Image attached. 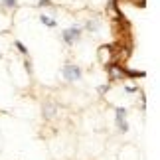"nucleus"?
<instances>
[{
  "mask_svg": "<svg viewBox=\"0 0 160 160\" xmlns=\"http://www.w3.org/2000/svg\"><path fill=\"white\" fill-rule=\"evenodd\" d=\"M81 36H83V28L81 26H71V28H63V30H61V42H63L67 48H71L75 42H79Z\"/></svg>",
  "mask_w": 160,
  "mask_h": 160,
  "instance_id": "1",
  "label": "nucleus"
},
{
  "mask_svg": "<svg viewBox=\"0 0 160 160\" xmlns=\"http://www.w3.org/2000/svg\"><path fill=\"white\" fill-rule=\"evenodd\" d=\"M61 75H63L65 81L73 83V81H79V79H81L83 71H81V67L75 65V63H65L63 67H61Z\"/></svg>",
  "mask_w": 160,
  "mask_h": 160,
  "instance_id": "2",
  "label": "nucleus"
},
{
  "mask_svg": "<svg viewBox=\"0 0 160 160\" xmlns=\"http://www.w3.org/2000/svg\"><path fill=\"white\" fill-rule=\"evenodd\" d=\"M115 121H117V128L119 132H127L128 131V121H127V109L119 107L115 111Z\"/></svg>",
  "mask_w": 160,
  "mask_h": 160,
  "instance_id": "3",
  "label": "nucleus"
},
{
  "mask_svg": "<svg viewBox=\"0 0 160 160\" xmlns=\"http://www.w3.org/2000/svg\"><path fill=\"white\" fill-rule=\"evenodd\" d=\"M127 75H128V71H125L122 67H119L117 63L109 65V79H111V81H122V79H127Z\"/></svg>",
  "mask_w": 160,
  "mask_h": 160,
  "instance_id": "4",
  "label": "nucleus"
},
{
  "mask_svg": "<svg viewBox=\"0 0 160 160\" xmlns=\"http://www.w3.org/2000/svg\"><path fill=\"white\" fill-rule=\"evenodd\" d=\"M87 32H91V34H97L101 30V20L99 18H89V20H85V26H83Z\"/></svg>",
  "mask_w": 160,
  "mask_h": 160,
  "instance_id": "5",
  "label": "nucleus"
},
{
  "mask_svg": "<svg viewBox=\"0 0 160 160\" xmlns=\"http://www.w3.org/2000/svg\"><path fill=\"white\" fill-rule=\"evenodd\" d=\"M55 113H58V107L53 103H46L44 105V119H53Z\"/></svg>",
  "mask_w": 160,
  "mask_h": 160,
  "instance_id": "6",
  "label": "nucleus"
},
{
  "mask_svg": "<svg viewBox=\"0 0 160 160\" xmlns=\"http://www.w3.org/2000/svg\"><path fill=\"white\" fill-rule=\"evenodd\" d=\"M99 59L103 61V63H109L111 61V48L109 46H101L99 48Z\"/></svg>",
  "mask_w": 160,
  "mask_h": 160,
  "instance_id": "7",
  "label": "nucleus"
},
{
  "mask_svg": "<svg viewBox=\"0 0 160 160\" xmlns=\"http://www.w3.org/2000/svg\"><path fill=\"white\" fill-rule=\"evenodd\" d=\"M40 22L44 24V26H48V28H55V26H58V20L52 18V16H48V14H40Z\"/></svg>",
  "mask_w": 160,
  "mask_h": 160,
  "instance_id": "8",
  "label": "nucleus"
},
{
  "mask_svg": "<svg viewBox=\"0 0 160 160\" xmlns=\"http://www.w3.org/2000/svg\"><path fill=\"white\" fill-rule=\"evenodd\" d=\"M18 6V0H0V8L2 10H14Z\"/></svg>",
  "mask_w": 160,
  "mask_h": 160,
  "instance_id": "9",
  "label": "nucleus"
},
{
  "mask_svg": "<svg viewBox=\"0 0 160 160\" xmlns=\"http://www.w3.org/2000/svg\"><path fill=\"white\" fill-rule=\"evenodd\" d=\"M14 46H16V50L20 52V53H24V55H28V48L24 46V44H22L20 40H16V42H14Z\"/></svg>",
  "mask_w": 160,
  "mask_h": 160,
  "instance_id": "10",
  "label": "nucleus"
},
{
  "mask_svg": "<svg viewBox=\"0 0 160 160\" xmlns=\"http://www.w3.org/2000/svg\"><path fill=\"white\" fill-rule=\"evenodd\" d=\"M38 8H53V2H52V0H40Z\"/></svg>",
  "mask_w": 160,
  "mask_h": 160,
  "instance_id": "11",
  "label": "nucleus"
},
{
  "mask_svg": "<svg viewBox=\"0 0 160 160\" xmlns=\"http://www.w3.org/2000/svg\"><path fill=\"white\" fill-rule=\"evenodd\" d=\"M125 91H127V93H134V91H137V87H132V85H127Z\"/></svg>",
  "mask_w": 160,
  "mask_h": 160,
  "instance_id": "12",
  "label": "nucleus"
},
{
  "mask_svg": "<svg viewBox=\"0 0 160 160\" xmlns=\"http://www.w3.org/2000/svg\"><path fill=\"white\" fill-rule=\"evenodd\" d=\"M109 89V85H101V87L99 89H97V91H99V93H105V91Z\"/></svg>",
  "mask_w": 160,
  "mask_h": 160,
  "instance_id": "13",
  "label": "nucleus"
}]
</instances>
